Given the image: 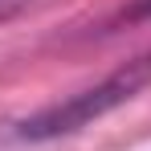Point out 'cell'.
<instances>
[{"label": "cell", "mask_w": 151, "mask_h": 151, "mask_svg": "<svg viewBox=\"0 0 151 151\" xmlns=\"http://www.w3.org/2000/svg\"><path fill=\"white\" fill-rule=\"evenodd\" d=\"M143 86H151V53L127 61L123 70H114V74L106 78V82H98L94 90H82V94H74L70 102H57V106H49L45 114L29 119L25 135L29 139H49V135L78 131V127H86L90 119H98V114H106V110L123 106L127 98H135Z\"/></svg>", "instance_id": "1"}, {"label": "cell", "mask_w": 151, "mask_h": 151, "mask_svg": "<svg viewBox=\"0 0 151 151\" xmlns=\"http://www.w3.org/2000/svg\"><path fill=\"white\" fill-rule=\"evenodd\" d=\"M147 8H151V0H143V12H147Z\"/></svg>", "instance_id": "2"}]
</instances>
